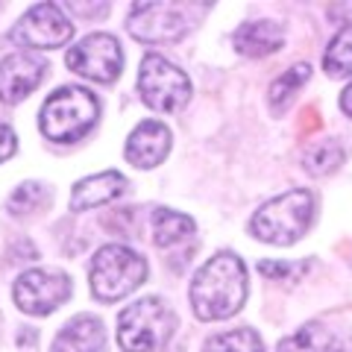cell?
<instances>
[{"instance_id": "1", "label": "cell", "mask_w": 352, "mask_h": 352, "mask_svg": "<svg viewBox=\"0 0 352 352\" xmlns=\"http://www.w3.org/2000/svg\"><path fill=\"white\" fill-rule=\"evenodd\" d=\"M247 300V267L235 252L212 256L191 282V305L200 320H226Z\"/></svg>"}, {"instance_id": "2", "label": "cell", "mask_w": 352, "mask_h": 352, "mask_svg": "<svg viewBox=\"0 0 352 352\" xmlns=\"http://www.w3.org/2000/svg\"><path fill=\"white\" fill-rule=\"evenodd\" d=\"M311 220H314V194L305 188H294L273 197L270 203H264L250 220V232L258 241H267V244L288 247L308 232Z\"/></svg>"}, {"instance_id": "3", "label": "cell", "mask_w": 352, "mask_h": 352, "mask_svg": "<svg viewBox=\"0 0 352 352\" xmlns=\"http://www.w3.org/2000/svg\"><path fill=\"white\" fill-rule=\"evenodd\" d=\"M97 115H100L97 97L88 88L68 85L53 91L44 100L38 126L56 144H71V141H80L82 135H88V129L97 124Z\"/></svg>"}, {"instance_id": "4", "label": "cell", "mask_w": 352, "mask_h": 352, "mask_svg": "<svg viewBox=\"0 0 352 352\" xmlns=\"http://www.w3.org/2000/svg\"><path fill=\"white\" fill-rule=\"evenodd\" d=\"M173 311L156 296L126 305L118 317V344L124 352H156L173 335Z\"/></svg>"}, {"instance_id": "5", "label": "cell", "mask_w": 352, "mask_h": 352, "mask_svg": "<svg viewBox=\"0 0 352 352\" xmlns=\"http://www.w3.org/2000/svg\"><path fill=\"white\" fill-rule=\"evenodd\" d=\"M91 294L100 302H115L138 288L147 276V261L124 244L100 247L91 258Z\"/></svg>"}, {"instance_id": "6", "label": "cell", "mask_w": 352, "mask_h": 352, "mask_svg": "<svg viewBox=\"0 0 352 352\" xmlns=\"http://www.w3.org/2000/svg\"><path fill=\"white\" fill-rule=\"evenodd\" d=\"M138 91L141 100L150 109H156V112H176V109L188 103L191 82L176 65H170L164 56L150 53V56H144L138 71Z\"/></svg>"}, {"instance_id": "7", "label": "cell", "mask_w": 352, "mask_h": 352, "mask_svg": "<svg viewBox=\"0 0 352 352\" xmlns=\"http://www.w3.org/2000/svg\"><path fill=\"white\" fill-rule=\"evenodd\" d=\"M65 62H68L74 74L85 76V80L112 82L120 76V68H124V53H120V44L115 36L94 32V36H85L80 44H74Z\"/></svg>"}, {"instance_id": "8", "label": "cell", "mask_w": 352, "mask_h": 352, "mask_svg": "<svg viewBox=\"0 0 352 352\" xmlns=\"http://www.w3.org/2000/svg\"><path fill=\"white\" fill-rule=\"evenodd\" d=\"M15 302L27 314H50L71 296V279L59 270H27L15 282Z\"/></svg>"}, {"instance_id": "9", "label": "cell", "mask_w": 352, "mask_h": 352, "mask_svg": "<svg viewBox=\"0 0 352 352\" xmlns=\"http://www.w3.org/2000/svg\"><path fill=\"white\" fill-rule=\"evenodd\" d=\"M74 36V24L56 3H38L15 24L12 30V41L24 44V47H36V50H50V47H62L65 41H71Z\"/></svg>"}, {"instance_id": "10", "label": "cell", "mask_w": 352, "mask_h": 352, "mask_svg": "<svg viewBox=\"0 0 352 352\" xmlns=\"http://www.w3.org/2000/svg\"><path fill=\"white\" fill-rule=\"evenodd\" d=\"M126 30L132 32V38L147 44L173 41L188 32V18L173 3H135L129 12Z\"/></svg>"}, {"instance_id": "11", "label": "cell", "mask_w": 352, "mask_h": 352, "mask_svg": "<svg viewBox=\"0 0 352 352\" xmlns=\"http://www.w3.org/2000/svg\"><path fill=\"white\" fill-rule=\"evenodd\" d=\"M47 74V65L36 53H12L0 62V100L21 103L38 88V82Z\"/></svg>"}, {"instance_id": "12", "label": "cell", "mask_w": 352, "mask_h": 352, "mask_svg": "<svg viewBox=\"0 0 352 352\" xmlns=\"http://www.w3.org/2000/svg\"><path fill=\"white\" fill-rule=\"evenodd\" d=\"M170 153V129L159 120H144L126 138V162L135 168H156Z\"/></svg>"}, {"instance_id": "13", "label": "cell", "mask_w": 352, "mask_h": 352, "mask_svg": "<svg viewBox=\"0 0 352 352\" xmlns=\"http://www.w3.org/2000/svg\"><path fill=\"white\" fill-rule=\"evenodd\" d=\"M124 191H126V179H124V173H118V170H103L97 176H85V179L74 185L71 208L74 212H85V208L112 203L115 197H120Z\"/></svg>"}, {"instance_id": "14", "label": "cell", "mask_w": 352, "mask_h": 352, "mask_svg": "<svg viewBox=\"0 0 352 352\" xmlns=\"http://www.w3.org/2000/svg\"><path fill=\"white\" fill-rule=\"evenodd\" d=\"M285 44V30L276 21H250V24L235 30V50L241 56L261 59L276 53Z\"/></svg>"}, {"instance_id": "15", "label": "cell", "mask_w": 352, "mask_h": 352, "mask_svg": "<svg viewBox=\"0 0 352 352\" xmlns=\"http://www.w3.org/2000/svg\"><path fill=\"white\" fill-rule=\"evenodd\" d=\"M103 346H106L103 323L88 314H80L56 335L50 352H103Z\"/></svg>"}, {"instance_id": "16", "label": "cell", "mask_w": 352, "mask_h": 352, "mask_svg": "<svg viewBox=\"0 0 352 352\" xmlns=\"http://www.w3.org/2000/svg\"><path fill=\"white\" fill-rule=\"evenodd\" d=\"M194 220L188 214H179L173 208H156L153 212V238L159 247H176L194 235Z\"/></svg>"}, {"instance_id": "17", "label": "cell", "mask_w": 352, "mask_h": 352, "mask_svg": "<svg viewBox=\"0 0 352 352\" xmlns=\"http://www.w3.org/2000/svg\"><path fill=\"white\" fill-rule=\"evenodd\" d=\"M332 344H335V338L323 323H305L294 335L279 340L276 352H329Z\"/></svg>"}, {"instance_id": "18", "label": "cell", "mask_w": 352, "mask_h": 352, "mask_svg": "<svg viewBox=\"0 0 352 352\" xmlns=\"http://www.w3.org/2000/svg\"><path fill=\"white\" fill-rule=\"evenodd\" d=\"M340 162H344V147H340L335 138H323V141H317V144H311L305 150L302 168L311 176H326V173L338 170Z\"/></svg>"}, {"instance_id": "19", "label": "cell", "mask_w": 352, "mask_h": 352, "mask_svg": "<svg viewBox=\"0 0 352 352\" xmlns=\"http://www.w3.org/2000/svg\"><path fill=\"white\" fill-rule=\"evenodd\" d=\"M308 76H311V68H308L305 62L294 65L291 71H285L276 82L270 85V109L273 112H285V106L294 100V94L302 88V82H308Z\"/></svg>"}, {"instance_id": "20", "label": "cell", "mask_w": 352, "mask_h": 352, "mask_svg": "<svg viewBox=\"0 0 352 352\" xmlns=\"http://www.w3.org/2000/svg\"><path fill=\"white\" fill-rule=\"evenodd\" d=\"M323 68L329 76H352V27H344L326 47Z\"/></svg>"}, {"instance_id": "21", "label": "cell", "mask_w": 352, "mask_h": 352, "mask_svg": "<svg viewBox=\"0 0 352 352\" xmlns=\"http://www.w3.org/2000/svg\"><path fill=\"white\" fill-rule=\"evenodd\" d=\"M206 352H264V344L252 329H232V332L214 335L206 344Z\"/></svg>"}, {"instance_id": "22", "label": "cell", "mask_w": 352, "mask_h": 352, "mask_svg": "<svg viewBox=\"0 0 352 352\" xmlns=\"http://www.w3.org/2000/svg\"><path fill=\"white\" fill-rule=\"evenodd\" d=\"M44 200H47V188H44L41 182H24V185H18V188L12 191L6 208L12 214H30V212H36Z\"/></svg>"}, {"instance_id": "23", "label": "cell", "mask_w": 352, "mask_h": 352, "mask_svg": "<svg viewBox=\"0 0 352 352\" xmlns=\"http://www.w3.org/2000/svg\"><path fill=\"white\" fill-rule=\"evenodd\" d=\"M258 270L264 273V276H270V279H296L300 273L308 270V261L302 264H282V261H261L258 264Z\"/></svg>"}, {"instance_id": "24", "label": "cell", "mask_w": 352, "mask_h": 352, "mask_svg": "<svg viewBox=\"0 0 352 352\" xmlns=\"http://www.w3.org/2000/svg\"><path fill=\"white\" fill-rule=\"evenodd\" d=\"M15 147H18L15 132L9 129L6 124H0V164H3L6 159H12V156H15Z\"/></svg>"}, {"instance_id": "25", "label": "cell", "mask_w": 352, "mask_h": 352, "mask_svg": "<svg viewBox=\"0 0 352 352\" xmlns=\"http://www.w3.org/2000/svg\"><path fill=\"white\" fill-rule=\"evenodd\" d=\"M340 109H344V112L352 118V82L344 88V94H340Z\"/></svg>"}, {"instance_id": "26", "label": "cell", "mask_w": 352, "mask_h": 352, "mask_svg": "<svg viewBox=\"0 0 352 352\" xmlns=\"http://www.w3.org/2000/svg\"><path fill=\"white\" fill-rule=\"evenodd\" d=\"M329 352H352V335H346V338L335 340V344L329 346Z\"/></svg>"}, {"instance_id": "27", "label": "cell", "mask_w": 352, "mask_h": 352, "mask_svg": "<svg viewBox=\"0 0 352 352\" xmlns=\"http://www.w3.org/2000/svg\"><path fill=\"white\" fill-rule=\"evenodd\" d=\"M346 15H352V6H332L329 9V18H340V24H346Z\"/></svg>"}]
</instances>
